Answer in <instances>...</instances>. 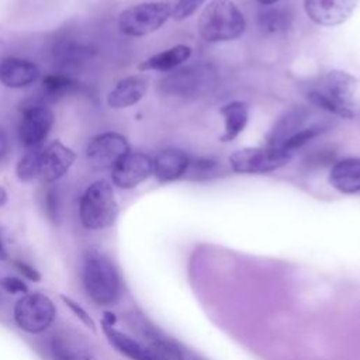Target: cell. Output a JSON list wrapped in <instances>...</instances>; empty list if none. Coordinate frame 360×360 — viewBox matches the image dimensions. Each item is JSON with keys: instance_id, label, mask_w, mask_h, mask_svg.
<instances>
[{"instance_id": "cell-1", "label": "cell", "mask_w": 360, "mask_h": 360, "mask_svg": "<svg viewBox=\"0 0 360 360\" xmlns=\"http://www.w3.org/2000/svg\"><path fill=\"white\" fill-rule=\"evenodd\" d=\"M82 283L87 297L97 305H114L121 295V278L112 260L97 248L83 256Z\"/></svg>"}, {"instance_id": "cell-2", "label": "cell", "mask_w": 360, "mask_h": 360, "mask_svg": "<svg viewBox=\"0 0 360 360\" xmlns=\"http://www.w3.org/2000/svg\"><path fill=\"white\" fill-rule=\"evenodd\" d=\"M357 80L347 72L330 70L321 82L319 89L308 93V100L315 107L335 114L340 118H353V103Z\"/></svg>"}, {"instance_id": "cell-3", "label": "cell", "mask_w": 360, "mask_h": 360, "mask_svg": "<svg viewBox=\"0 0 360 360\" xmlns=\"http://www.w3.org/2000/svg\"><path fill=\"white\" fill-rule=\"evenodd\" d=\"M245 17L231 0H211L198 18V32L207 42H225L240 37Z\"/></svg>"}, {"instance_id": "cell-4", "label": "cell", "mask_w": 360, "mask_h": 360, "mask_svg": "<svg viewBox=\"0 0 360 360\" xmlns=\"http://www.w3.org/2000/svg\"><path fill=\"white\" fill-rule=\"evenodd\" d=\"M117 215L118 204L111 183L100 179L89 184L79 202L82 225L90 231L105 229L115 222Z\"/></svg>"}, {"instance_id": "cell-5", "label": "cell", "mask_w": 360, "mask_h": 360, "mask_svg": "<svg viewBox=\"0 0 360 360\" xmlns=\"http://www.w3.org/2000/svg\"><path fill=\"white\" fill-rule=\"evenodd\" d=\"M215 80V70L210 65L195 63L170 72L160 82V90L169 96L195 97L210 91Z\"/></svg>"}, {"instance_id": "cell-6", "label": "cell", "mask_w": 360, "mask_h": 360, "mask_svg": "<svg viewBox=\"0 0 360 360\" xmlns=\"http://www.w3.org/2000/svg\"><path fill=\"white\" fill-rule=\"evenodd\" d=\"M17 326L31 335L45 332L55 321L56 307L42 292H27L17 300L13 309Z\"/></svg>"}, {"instance_id": "cell-7", "label": "cell", "mask_w": 360, "mask_h": 360, "mask_svg": "<svg viewBox=\"0 0 360 360\" xmlns=\"http://www.w3.org/2000/svg\"><path fill=\"white\" fill-rule=\"evenodd\" d=\"M172 7L163 1H148L121 11L118 27L129 37H143L158 31L170 17Z\"/></svg>"}, {"instance_id": "cell-8", "label": "cell", "mask_w": 360, "mask_h": 360, "mask_svg": "<svg viewBox=\"0 0 360 360\" xmlns=\"http://www.w3.org/2000/svg\"><path fill=\"white\" fill-rule=\"evenodd\" d=\"M291 158V153L278 148H243L229 156V165L236 173L260 174L283 167Z\"/></svg>"}, {"instance_id": "cell-9", "label": "cell", "mask_w": 360, "mask_h": 360, "mask_svg": "<svg viewBox=\"0 0 360 360\" xmlns=\"http://www.w3.org/2000/svg\"><path fill=\"white\" fill-rule=\"evenodd\" d=\"M55 122L53 111L42 101L28 103L21 110L18 139L25 149L41 148Z\"/></svg>"}, {"instance_id": "cell-10", "label": "cell", "mask_w": 360, "mask_h": 360, "mask_svg": "<svg viewBox=\"0 0 360 360\" xmlns=\"http://www.w3.org/2000/svg\"><path fill=\"white\" fill-rule=\"evenodd\" d=\"M131 152L128 139L114 131L93 136L86 146V160L96 170H111Z\"/></svg>"}, {"instance_id": "cell-11", "label": "cell", "mask_w": 360, "mask_h": 360, "mask_svg": "<svg viewBox=\"0 0 360 360\" xmlns=\"http://www.w3.org/2000/svg\"><path fill=\"white\" fill-rule=\"evenodd\" d=\"M153 174V159L141 152H129L112 169L111 180L114 186L129 190Z\"/></svg>"}, {"instance_id": "cell-12", "label": "cell", "mask_w": 360, "mask_h": 360, "mask_svg": "<svg viewBox=\"0 0 360 360\" xmlns=\"http://www.w3.org/2000/svg\"><path fill=\"white\" fill-rule=\"evenodd\" d=\"M75 160L76 153L73 149L60 141H53L41 150L38 177L46 184H53L69 172Z\"/></svg>"}, {"instance_id": "cell-13", "label": "cell", "mask_w": 360, "mask_h": 360, "mask_svg": "<svg viewBox=\"0 0 360 360\" xmlns=\"http://www.w3.org/2000/svg\"><path fill=\"white\" fill-rule=\"evenodd\" d=\"M357 0H304V8L309 20L318 25H339L350 18Z\"/></svg>"}, {"instance_id": "cell-14", "label": "cell", "mask_w": 360, "mask_h": 360, "mask_svg": "<svg viewBox=\"0 0 360 360\" xmlns=\"http://www.w3.org/2000/svg\"><path fill=\"white\" fill-rule=\"evenodd\" d=\"M38 66L22 58L8 56L0 60V83L10 89H24L37 82Z\"/></svg>"}, {"instance_id": "cell-15", "label": "cell", "mask_w": 360, "mask_h": 360, "mask_svg": "<svg viewBox=\"0 0 360 360\" xmlns=\"http://www.w3.org/2000/svg\"><path fill=\"white\" fill-rule=\"evenodd\" d=\"M52 360H94L87 342L76 332L62 330L51 339Z\"/></svg>"}, {"instance_id": "cell-16", "label": "cell", "mask_w": 360, "mask_h": 360, "mask_svg": "<svg viewBox=\"0 0 360 360\" xmlns=\"http://www.w3.org/2000/svg\"><path fill=\"white\" fill-rule=\"evenodd\" d=\"M148 90V80L141 75L127 76L117 82L107 96L108 107L121 110L141 101Z\"/></svg>"}, {"instance_id": "cell-17", "label": "cell", "mask_w": 360, "mask_h": 360, "mask_svg": "<svg viewBox=\"0 0 360 360\" xmlns=\"http://www.w3.org/2000/svg\"><path fill=\"white\" fill-rule=\"evenodd\" d=\"M52 55L59 66L77 68L91 59L93 48L90 44L75 37H62L53 44Z\"/></svg>"}, {"instance_id": "cell-18", "label": "cell", "mask_w": 360, "mask_h": 360, "mask_svg": "<svg viewBox=\"0 0 360 360\" xmlns=\"http://www.w3.org/2000/svg\"><path fill=\"white\" fill-rule=\"evenodd\" d=\"M188 163L190 158L186 152L176 148L163 149L153 158V176L160 183L177 180L186 174Z\"/></svg>"}, {"instance_id": "cell-19", "label": "cell", "mask_w": 360, "mask_h": 360, "mask_svg": "<svg viewBox=\"0 0 360 360\" xmlns=\"http://www.w3.org/2000/svg\"><path fill=\"white\" fill-rule=\"evenodd\" d=\"M307 121H308V111L305 108L297 107L284 112L271 128L267 136L266 146L281 149L287 139H290L294 134H297L304 127H307L305 125Z\"/></svg>"}, {"instance_id": "cell-20", "label": "cell", "mask_w": 360, "mask_h": 360, "mask_svg": "<svg viewBox=\"0 0 360 360\" xmlns=\"http://www.w3.org/2000/svg\"><path fill=\"white\" fill-rule=\"evenodd\" d=\"M329 183L345 194L360 191V159L349 158L333 165L329 173Z\"/></svg>"}, {"instance_id": "cell-21", "label": "cell", "mask_w": 360, "mask_h": 360, "mask_svg": "<svg viewBox=\"0 0 360 360\" xmlns=\"http://www.w3.org/2000/svg\"><path fill=\"white\" fill-rule=\"evenodd\" d=\"M191 55V48L187 45H176L166 51H162L138 65L142 72L156 70V72H170L184 63Z\"/></svg>"}, {"instance_id": "cell-22", "label": "cell", "mask_w": 360, "mask_h": 360, "mask_svg": "<svg viewBox=\"0 0 360 360\" xmlns=\"http://www.w3.org/2000/svg\"><path fill=\"white\" fill-rule=\"evenodd\" d=\"M103 330L107 340L125 357L131 360H149V349L146 343L136 340L114 326L103 325Z\"/></svg>"}, {"instance_id": "cell-23", "label": "cell", "mask_w": 360, "mask_h": 360, "mask_svg": "<svg viewBox=\"0 0 360 360\" xmlns=\"http://www.w3.org/2000/svg\"><path fill=\"white\" fill-rule=\"evenodd\" d=\"M224 117L225 128L221 135L222 142H229L235 139L246 127L249 120V108L245 101H231L219 108Z\"/></svg>"}, {"instance_id": "cell-24", "label": "cell", "mask_w": 360, "mask_h": 360, "mask_svg": "<svg viewBox=\"0 0 360 360\" xmlns=\"http://www.w3.org/2000/svg\"><path fill=\"white\" fill-rule=\"evenodd\" d=\"M80 89V83L66 73H49L42 79V96L46 101H58Z\"/></svg>"}, {"instance_id": "cell-25", "label": "cell", "mask_w": 360, "mask_h": 360, "mask_svg": "<svg viewBox=\"0 0 360 360\" xmlns=\"http://www.w3.org/2000/svg\"><path fill=\"white\" fill-rule=\"evenodd\" d=\"M149 360H184L181 350L169 339L160 338L153 332L146 335Z\"/></svg>"}, {"instance_id": "cell-26", "label": "cell", "mask_w": 360, "mask_h": 360, "mask_svg": "<svg viewBox=\"0 0 360 360\" xmlns=\"http://www.w3.org/2000/svg\"><path fill=\"white\" fill-rule=\"evenodd\" d=\"M288 14L274 6H263V8L259 11L257 22L259 27L266 32H280L284 31L288 27Z\"/></svg>"}, {"instance_id": "cell-27", "label": "cell", "mask_w": 360, "mask_h": 360, "mask_svg": "<svg viewBox=\"0 0 360 360\" xmlns=\"http://www.w3.org/2000/svg\"><path fill=\"white\" fill-rule=\"evenodd\" d=\"M41 148L27 149L15 165V176L21 183H30L39 176V156Z\"/></svg>"}, {"instance_id": "cell-28", "label": "cell", "mask_w": 360, "mask_h": 360, "mask_svg": "<svg viewBox=\"0 0 360 360\" xmlns=\"http://www.w3.org/2000/svg\"><path fill=\"white\" fill-rule=\"evenodd\" d=\"M326 129L325 125L321 124H311L304 127L301 131H298L297 134H294L290 139H287L283 145L281 149L287 150L288 153L294 155V152L300 148H302L305 143H308L311 139H314L315 136L321 135L323 131Z\"/></svg>"}, {"instance_id": "cell-29", "label": "cell", "mask_w": 360, "mask_h": 360, "mask_svg": "<svg viewBox=\"0 0 360 360\" xmlns=\"http://www.w3.org/2000/svg\"><path fill=\"white\" fill-rule=\"evenodd\" d=\"M59 193L58 188L52 184H49L44 193V210L48 219L53 224H58L59 221Z\"/></svg>"}, {"instance_id": "cell-30", "label": "cell", "mask_w": 360, "mask_h": 360, "mask_svg": "<svg viewBox=\"0 0 360 360\" xmlns=\"http://www.w3.org/2000/svg\"><path fill=\"white\" fill-rule=\"evenodd\" d=\"M217 170V163L208 159H197L190 160L186 174H191V179H207L214 174Z\"/></svg>"}, {"instance_id": "cell-31", "label": "cell", "mask_w": 360, "mask_h": 360, "mask_svg": "<svg viewBox=\"0 0 360 360\" xmlns=\"http://www.w3.org/2000/svg\"><path fill=\"white\" fill-rule=\"evenodd\" d=\"M205 0H179L172 10L174 20H184L194 14Z\"/></svg>"}, {"instance_id": "cell-32", "label": "cell", "mask_w": 360, "mask_h": 360, "mask_svg": "<svg viewBox=\"0 0 360 360\" xmlns=\"http://www.w3.org/2000/svg\"><path fill=\"white\" fill-rule=\"evenodd\" d=\"M60 300L65 302V305L79 318V321H82L86 326H89L90 329H94V321L91 319V316L87 314V311L82 307V305H79L75 300H72V298H69V297H66V295H60Z\"/></svg>"}, {"instance_id": "cell-33", "label": "cell", "mask_w": 360, "mask_h": 360, "mask_svg": "<svg viewBox=\"0 0 360 360\" xmlns=\"http://www.w3.org/2000/svg\"><path fill=\"white\" fill-rule=\"evenodd\" d=\"M0 285L3 287L4 291H7L10 294H22L24 295L28 292L27 284L18 277H11V276L3 277L0 280Z\"/></svg>"}, {"instance_id": "cell-34", "label": "cell", "mask_w": 360, "mask_h": 360, "mask_svg": "<svg viewBox=\"0 0 360 360\" xmlns=\"http://www.w3.org/2000/svg\"><path fill=\"white\" fill-rule=\"evenodd\" d=\"M14 266L25 278H28L31 281H39L41 280V274L31 264H28L25 262H21V260H17V262H14Z\"/></svg>"}, {"instance_id": "cell-35", "label": "cell", "mask_w": 360, "mask_h": 360, "mask_svg": "<svg viewBox=\"0 0 360 360\" xmlns=\"http://www.w3.org/2000/svg\"><path fill=\"white\" fill-rule=\"evenodd\" d=\"M10 153V138L8 134L0 128V163L6 160V158Z\"/></svg>"}, {"instance_id": "cell-36", "label": "cell", "mask_w": 360, "mask_h": 360, "mask_svg": "<svg viewBox=\"0 0 360 360\" xmlns=\"http://www.w3.org/2000/svg\"><path fill=\"white\" fill-rule=\"evenodd\" d=\"M115 321H117V318H115V315H114V314H111V312H105V314H104V318H103V325L114 326Z\"/></svg>"}, {"instance_id": "cell-37", "label": "cell", "mask_w": 360, "mask_h": 360, "mask_svg": "<svg viewBox=\"0 0 360 360\" xmlns=\"http://www.w3.org/2000/svg\"><path fill=\"white\" fill-rule=\"evenodd\" d=\"M7 200H8V194H7L6 188L0 186V207H3L7 202Z\"/></svg>"}, {"instance_id": "cell-38", "label": "cell", "mask_w": 360, "mask_h": 360, "mask_svg": "<svg viewBox=\"0 0 360 360\" xmlns=\"http://www.w3.org/2000/svg\"><path fill=\"white\" fill-rule=\"evenodd\" d=\"M6 259H7V250L4 248L3 240L0 239V260H6Z\"/></svg>"}, {"instance_id": "cell-39", "label": "cell", "mask_w": 360, "mask_h": 360, "mask_svg": "<svg viewBox=\"0 0 360 360\" xmlns=\"http://www.w3.org/2000/svg\"><path fill=\"white\" fill-rule=\"evenodd\" d=\"M262 6H273V4H276L278 0H257Z\"/></svg>"}]
</instances>
